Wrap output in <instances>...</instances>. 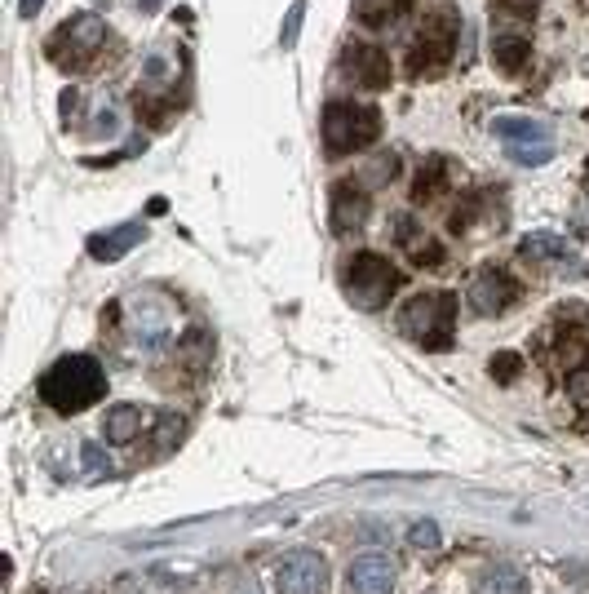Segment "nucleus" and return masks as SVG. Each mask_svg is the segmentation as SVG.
Instances as JSON below:
<instances>
[{
  "label": "nucleus",
  "mask_w": 589,
  "mask_h": 594,
  "mask_svg": "<svg viewBox=\"0 0 589 594\" xmlns=\"http://www.w3.org/2000/svg\"><path fill=\"white\" fill-rule=\"evenodd\" d=\"M102 329L116 342L129 346V355H155L164 342H173L178 320H173V306L155 293H129L124 302H116L102 315Z\"/></svg>",
  "instance_id": "1"
},
{
  "label": "nucleus",
  "mask_w": 589,
  "mask_h": 594,
  "mask_svg": "<svg viewBox=\"0 0 589 594\" xmlns=\"http://www.w3.org/2000/svg\"><path fill=\"white\" fill-rule=\"evenodd\" d=\"M102 395H107V368L93 355H62L40 377V404H49L54 413H85Z\"/></svg>",
  "instance_id": "2"
},
{
  "label": "nucleus",
  "mask_w": 589,
  "mask_h": 594,
  "mask_svg": "<svg viewBox=\"0 0 589 594\" xmlns=\"http://www.w3.org/2000/svg\"><path fill=\"white\" fill-rule=\"evenodd\" d=\"M319 129H324L328 160H346L381 138V111L355 98H333L319 111Z\"/></svg>",
  "instance_id": "3"
},
{
  "label": "nucleus",
  "mask_w": 589,
  "mask_h": 594,
  "mask_svg": "<svg viewBox=\"0 0 589 594\" xmlns=\"http://www.w3.org/2000/svg\"><path fill=\"white\" fill-rule=\"evenodd\" d=\"M452 324H457V297L443 289L412 293L399 311V333L408 337V342L426 346V351H448Z\"/></svg>",
  "instance_id": "4"
},
{
  "label": "nucleus",
  "mask_w": 589,
  "mask_h": 594,
  "mask_svg": "<svg viewBox=\"0 0 589 594\" xmlns=\"http://www.w3.org/2000/svg\"><path fill=\"white\" fill-rule=\"evenodd\" d=\"M107 49V23L98 14H71L54 36L45 40V54L58 71H85Z\"/></svg>",
  "instance_id": "5"
},
{
  "label": "nucleus",
  "mask_w": 589,
  "mask_h": 594,
  "mask_svg": "<svg viewBox=\"0 0 589 594\" xmlns=\"http://www.w3.org/2000/svg\"><path fill=\"white\" fill-rule=\"evenodd\" d=\"M341 289L359 311H381L399 289V271L381 253H350L341 262Z\"/></svg>",
  "instance_id": "6"
},
{
  "label": "nucleus",
  "mask_w": 589,
  "mask_h": 594,
  "mask_svg": "<svg viewBox=\"0 0 589 594\" xmlns=\"http://www.w3.org/2000/svg\"><path fill=\"white\" fill-rule=\"evenodd\" d=\"M457 32H461V18L452 14V9H430L417 40H412V49H408V76L412 80L439 76V71L452 63V54H457Z\"/></svg>",
  "instance_id": "7"
},
{
  "label": "nucleus",
  "mask_w": 589,
  "mask_h": 594,
  "mask_svg": "<svg viewBox=\"0 0 589 594\" xmlns=\"http://www.w3.org/2000/svg\"><path fill=\"white\" fill-rule=\"evenodd\" d=\"M492 129H496V138L510 147V156L519 160V165L541 169V165H550V160H554V133H550L545 120H532V116H496Z\"/></svg>",
  "instance_id": "8"
},
{
  "label": "nucleus",
  "mask_w": 589,
  "mask_h": 594,
  "mask_svg": "<svg viewBox=\"0 0 589 594\" xmlns=\"http://www.w3.org/2000/svg\"><path fill=\"white\" fill-rule=\"evenodd\" d=\"M275 594H324L328 590V563L315 550H293V555L275 559Z\"/></svg>",
  "instance_id": "9"
},
{
  "label": "nucleus",
  "mask_w": 589,
  "mask_h": 594,
  "mask_svg": "<svg viewBox=\"0 0 589 594\" xmlns=\"http://www.w3.org/2000/svg\"><path fill=\"white\" fill-rule=\"evenodd\" d=\"M465 302H470L474 315H505L519 302V280H514L505 266H483V271H474L470 289H465Z\"/></svg>",
  "instance_id": "10"
},
{
  "label": "nucleus",
  "mask_w": 589,
  "mask_h": 594,
  "mask_svg": "<svg viewBox=\"0 0 589 594\" xmlns=\"http://www.w3.org/2000/svg\"><path fill=\"white\" fill-rule=\"evenodd\" d=\"M341 71L364 89H390V80H395L386 49L372 45V40H346L341 45Z\"/></svg>",
  "instance_id": "11"
},
{
  "label": "nucleus",
  "mask_w": 589,
  "mask_h": 594,
  "mask_svg": "<svg viewBox=\"0 0 589 594\" xmlns=\"http://www.w3.org/2000/svg\"><path fill=\"white\" fill-rule=\"evenodd\" d=\"M390 235H395V244L412 258V266H426V271H439L443 262H448V253H443V244L434 240V235L421 227L412 213H395L390 218Z\"/></svg>",
  "instance_id": "12"
},
{
  "label": "nucleus",
  "mask_w": 589,
  "mask_h": 594,
  "mask_svg": "<svg viewBox=\"0 0 589 594\" xmlns=\"http://www.w3.org/2000/svg\"><path fill=\"white\" fill-rule=\"evenodd\" d=\"M399 563L390 555H359L346 568V594H395Z\"/></svg>",
  "instance_id": "13"
},
{
  "label": "nucleus",
  "mask_w": 589,
  "mask_h": 594,
  "mask_svg": "<svg viewBox=\"0 0 589 594\" xmlns=\"http://www.w3.org/2000/svg\"><path fill=\"white\" fill-rule=\"evenodd\" d=\"M368 209H372V200H368V191L359 187V182H337L333 200H328V222H333L337 235L359 231L368 222Z\"/></svg>",
  "instance_id": "14"
},
{
  "label": "nucleus",
  "mask_w": 589,
  "mask_h": 594,
  "mask_svg": "<svg viewBox=\"0 0 589 594\" xmlns=\"http://www.w3.org/2000/svg\"><path fill=\"white\" fill-rule=\"evenodd\" d=\"M169 364L178 368V382H200V377L209 373V364H213V342H209V333H204V329L178 333V346H173Z\"/></svg>",
  "instance_id": "15"
},
{
  "label": "nucleus",
  "mask_w": 589,
  "mask_h": 594,
  "mask_svg": "<svg viewBox=\"0 0 589 594\" xmlns=\"http://www.w3.org/2000/svg\"><path fill=\"white\" fill-rule=\"evenodd\" d=\"M142 240H147V222H120V227H111V231L89 235L85 249L93 262H120V258H129Z\"/></svg>",
  "instance_id": "16"
},
{
  "label": "nucleus",
  "mask_w": 589,
  "mask_h": 594,
  "mask_svg": "<svg viewBox=\"0 0 589 594\" xmlns=\"http://www.w3.org/2000/svg\"><path fill=\"white\" fill-rule=\"evenodd\" d=\"M519 258L536 266H563V262H576V244L554 231H532L519 240Z\"/></svg>",
  "instance_id": "17"
},
{
  "label": "nucleus",
  "mask_w": 589,
  "mask_h": 594,
  "mask_svg": "<svg viewBox=\"0 0 589 594\" xmlns=\"http://www.w3.org/2000/svg\"><path fill=\"white\" fill-rule=\"evenodd\" d=\"M452 182V165L443 156H426V165L417 169V178H412V200L426 204V200H439L443 191H448Z\"/></svg>",
  "instance_id": "18"
},
{
  "label": "nucleus",
  "mask_w": 589,
  "mask_h": 594,
  "mask_svg": "<svg viewBox=\"0 0 589 594\" xmlns=\"http://www.w3.org/2000/svg\"><path fill=\"white\" fill-rule=\"evenodd\" d=\"M142 426H147V413H142L138 404H116L107 408V439L111 444H133V439H142Z\"/></svg>",
  "instance_id": "19"
},
{
  "label": "nucleus",
  "mask_w": 589,
  "mask_h": 594,
  "mask_svg": "<svg viewBox=\"0 0 589 594\" xmlns=\"http://www.w3.org/2000/svg\"><path fill=\"white\" fill-rule=\"evenodd\" d=\"M412 9V0H355V18L372 32H386V27H395L403 14Z\"/></svg>",
  "instance_id": "20"
},
{
  "label": "nucleus",
  "mask_w": 589,
  "mask_h": 594,
  "mask_svg": "<svg viewBox=\"0 0 589 594\" xmlns=\"http://www.w3.org/2000/svg\"><path fill=\"white\" fill-rule=\"evenodd\" d=\"M474 590H479V594H532L527 577L514 568V563H492L488 572H479Z\"/></svg>",
  "instance_id": "21"
},
{
  "label": "nucleus",
  "mask_w": 589,
  "mask_h": 594,
  "mask_svg": "<svg viewBox=\"0 0 589 594\" xmlns=\"http://www.w3.org/2000/svg\"><path fill=\"white\" fill-rule=\"evenodd\" d=\"M492 63H496V71H505V76H519V71L532 63V45H527L523 36H496Z\"/></svg>",
  "instance_id": "22"
},
{
  "label": "nucleus",
  "mask_w": 589,
  "mask_h": 594,
  "mask_svg": "<svg viewBox=\"0 0 589 594\" xmlns=\"http://www.w3.org/2000/svg\"><path fill=\"white\" fill-rule=\"evenodd\" d=\"M80 462H85V475H89V479H111V475H116L111 457L102 453V448L93 444V439H85V444H80Z\"/></svg>",
  "instance_id": "23"
},
{
  "label": "nucleus",
  "mask_w": 589,
  "mask_h": 594,
  "mask_svg": "<svg viewBox=\"0 0 589 594\" xmlns=\"http://www.w3.org/2000/svg\"><path fill=\"white\" fill-rule=\"evenodd\" d=\"M567 395L589 408V355H581V360L572 364V373H567Z\"/></svg>",
  "instance_id": "24"
},
{
  "label": "nucleus",
  "mask_w": 589,
  "mask_h": 594,
  "mask_svg": "<svg viewBox=\"0 0 589 594\" xmlns=\"http://www.w3.org/2000/svg\"><path fill=\"white\" fill-rule=\"evenodd\" d=\"M302 18H306V0H293V9H288V18H284V32H279V45H284V54H288V49H297V36H302Z\"/></svg>",
  "instance_id": "25"
},
{
  "label": "nucleus",
  "mask_w": 589,
  "mask_h": 594,
  "mask_svg": "<svg viewBox=\"0 0 589 594\" xmlns=\"http://www.w3.org/2000/svg\"><path fill=\"white\" fill-rule=\"evenodd\" d=\"M408 546H417V550H439V524H434V519H417V524L408 528Z\"/></svg>",
  "instance_id": "26"
},
{
  "label": "nucleus",
  "mask_w": 589,
  "mask_h": 594,
  "mask_svg": "<svg viewBox=\"0 0 589 594\" xmlns=\"http://www.w3.org/2000/svg\"><path fill=\"white\" fill-rule=\"evenodd\" d=\"M492 377H496V382H501V386H510L514 382V377H519V368H523V360H519V355H514V351H501V355H492Z\"/></svg>",
  "instance_id": "27"
},
{
  "label": "nucleus",
  "mask_w": 589,
  "mask_h": 594,
  "mask_svg": "<svg viewBox=\"0 0 589 594\" xmlns=\"http://www.w3.org/2000/svg\"><path fill=\"white\" fill-rule=\"evenodd\" d=\"M492 9H496V14H505V18H519V23H527V18L541 9V0H492Z\"/></svg>",
  "instance_id": "28"
},
{
  "label": "nucleus",
  "mask_w": 589,
  "mask_h": 594,
  "mask_svg": "<svg viewBox=\"0 0 589 594\" xmlns=\"http://www.w3.org/2000/svg\"><path fill=\"white\" fill-rule=\"evenodd\" d=\"M40 9H45V0H18V14L23 18H36Z\"/></svg>",
  "instance_id": "29"
},
{
  "label": "nucleus",
  "mask_w": 589,
  "mask_h": 594,
  "mask_svg": "<svg viewBox=\"0 0 589 594\" xmlns=\"http://www.w3.org/2000/svg\"><path fill=\"white\" fill-rule=\"evenodd\" d=\"M231 594H262V586H257L253 577H240V581H235V590H231Z\"/></svg>",
  "instance_id": "30"
}]
</instances>
